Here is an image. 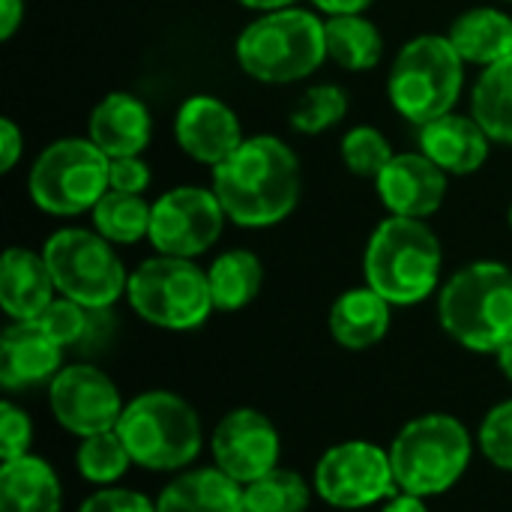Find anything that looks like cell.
Segmentation results:
<instances>
[{"mask_svg":"<svg viewBox=\"0 0 512 512\" xmlns=\"http://www.w3.org/2000/svg\"><path fill=\"white\" fill-rule=\"evenodd\" d=\"M303 189L297 153L276 135H252L213 168V192L240 228L285 222Z\"/></svg>","mask_w":512,"mask_h":512,"instance_id":"1","label":"cell"},{"mask_svg":"<svg viewBox=\"0 0 512 512\" xmlns=\"http://www.w3.org/2000/svg\"><path fill=\"white\" fill-rule=\"evenodd\" d=\"M438 318L462 348L498 354L512 342V267L474 261L456 270L438 294Z\"/></svg>","mask_w":512,"mask_h":512,"instance_id":"2","label":"cell"},{"mask_svg":"<svg viewBox=\"0 0 512 512\" xmlns=\"http://www.w3.org/2000/svg\"><path fill=\"white\" fill-rule=\"evenodd\" d=\"M444 249L426 219L390 216L384 219L363 255L366 285L390 306H417L438 288Z\"/></svg>","mask_w":512,"mask_h":512,"instance_id":"3","label":"cell"},{"mask_svg":"<svg viewBox=\"0 0 512 512\" xmlns=\"http://www.w3.org/2000/svg\"><path fill=\"white\" fill-rule=\"evenodd\" d=\"M240 69L261 84H294L321 69L327 57L324 21L312 9L261 12L237 36Z\"/></svg>","mask_w":512,"mask_h":512,"instance_id":"4","label":"cell"},{"mask_svg":"<svg viewBox=\"0 0 512 512\" xmlns=\"http://www.w3.org/2000/svg\"><path fill=\"white\" fill-rule=\"evenodd\" d=\"M465 60L444 33L414 36L399 48L387 75L393 108L417 129L450 114L465 87Z\"/></svg>","mask_w":512,"mask_h":512,"instance_id":"5","label":"cell"},{"mask_svg":"<svg viewBox=\"0 0 512 512\" xmlns=\"http://www.w3.org/2000/svg\"><path fill=\"white\" fill-rule=\"evenodd\" d=\"M471 435L450 414H423L411 420L390 444V462L399 492L435 498L453 489L471 465Z\"/></svg>","mask_w":512,"mask_h":512,"instance_id":"6","label":"cell"},{"mask_svg":"<svg viewBox=\"0 0 512 512\" xmlns=\"http://www.w3.org/2000/svg\"><path fill=\"white\" fill-rule=\"evenodd\" d=\"M114 429L132 462L147 471H180L201 453L198 411L168 390H147L135 396L123 405Z\"/></svg>","mask_w":512,"mask_h":512,"instance_id":"7","label":"cell"},{"mask_svg":"<svg viewBox=\"0 0 512 512\" xmlns=\"http://www.w3.org/2000/svg\"><path fill=\"white\" fill-rule=\"evenodd\" d=\"M129 306L159 330H195L213 312L207 270L192 258L153 255L129 273Z\"/></svg>","mask_w":512,"mask_h":512,"instance_id":"8","label":"cell"},{"mask_svg":"<svg viewBox=\"0 0 512 512\" xmlns=\"http://www.w3.org/2000/svg\"><path fill=\"white\" fill-rule=\"evenodd\" d=\"M57 294L87 309H111L129 288V273L114 243L96 228H60L42 246Z\"/></svg>","mask_w":512,"mask_h":512,"instance_id":"9","label":"cell"},{"mask_svg":"<svg viewBox=\"0 0 512 512\" xmlns=\"http://www.w3.org/2000/svg\"><path fill=\"white\" fill-rule=\"evenodd\" d=\"M108 168L111 159L90 138H60L36 156L27 189L42 213L81 216L108 192Z\"/></svg>","mask_w":512,"mask_h":512,"instance_id":"10","label":"cell"},{"mask_svg":"<svg viewBox=\"0 0 512 512\" xmlns=\"http://www.w3.org/2000/svg\"><path fill=\"white\" fill-rule=\"evenodd\" d=\"M315 492L336 510H363L399 495L390 453L372 441L330 447L315 468Z\"/></svg>","mask_w":512,"mask_h":512,"instance_id":"11","label":"cell"},{"mask_svg":"<svg viewBox=\"0 0 512 512\" xmlns=\"http://www.w3.org/2000/svg\"><path fill=\"white\" fill-rule=\"evenodd\" d=\"M228 216L213 189L177 186L153 201L150 246L171 258H198L216 246Z\"/></svg>","mask_w":512,"mask_h":512,"instance_id":"12","label":"cell"},{"mask_svg":"<svg viewBox=\"0 0 512 512\" xmlns=\"http://www.w3.org/2000/svg\"><path fill=\"white\" fill-rule=\"evenodd\" d=\"M48 405L54 420L78 438L114 429L123 414L114 381L90 363L63 366L48 387Z\"/></svg>","mask_w":512,"mask_h":512,"instance_id":"13","label":"cell"},{"mask_svg":"<svg viewBox=\"0 0 512 512\" xmlns=\"http://www.w3.org/2000/svg\"><path fill=\"white\" fill-rule=\"evenodd\" d=\"M216 468L240 486L279 468V432L267 414L255 408H237L219 420L210 438Z\"/></svg>","mask_w":512,"mask_h":512,"instance_id":"14","label":"cell"},{"mask_svg":"<svg viewBox=\"0 0 512 512\" xmlns=\"http://www.w3.org/2000/svg\"><path fill=\"white\" fill-rule=\"evenodd\" d=\"M450 174L438 168L426 153H396L375 177V192L390 216L429 219L447 198Z\"/></svg>","mask_w":512,"mask_h":512,"instance_id":"15","label":"cell"},{"mask_svg":"<svg viewBox=\"0 0 512 512\" xmlns=\"http://www.w3.org/2000/svg\"><path fill=\"white\" fill-rule=\"evenodd\" d=\"M174 138L189 159L216 168L243 144L246 135L228 102L210 93H198L177 108Z\"/></svg>","mask_w":512,"mask_h":512,"instance_id":"16","label":"cell"},{"mask_svg":"<svg viewBox=\"0 0 512 512\" xmlns=\"http://www.w3.org/2000/svg\"><path fill=\"white\" fill-rule=\"evenodd\" d=\"M63 345L54 342L39 321H15L0 336V384L6 390L54 381L63 369Z\"/></svg>","mask_w":512,"mask_h":512,"instance_id":"17","label":"cell"},{"mask_svg":"<svg viewBox=\"0 0 512 512\" xmlns=\"http://www.w3.org/2000/svg\"><path fill=\"white\" fill-rule=\"evenodd\" d=\"M420 153H426L438 168H444L450 177H468L477 174L492 150V138L471 114H444L417 132Z\"/></svg>","mask_w":512,"mask_h":512,"instance_id":"18","label":"cell"},{"mask_svg":"<svg viewBox=\"0 0 512 512\" xmlns=\"http://www.w3.org/2000/svg\"><path fill=\"white\" fill-rule=\"evenodd\" d=\"M87 138L108 159L141 156L153 138L150 108L138 96L126 93V90H114V93L102 96V102H96V108L90 111Z\"/></svg>","mask_w":512,"mask_h":512,"instance_id":"19","label":"cell"},{"mask_svg":"<svg viewBox=\"0 0 512 512\" xmlns=\"http://www.w3.org/2000/svg\"><path fill=\"white\" fill-rule=\"evenodd\" d=\"M57 285L42 252L9 246L0 261V306L12 321H36L54 303Z\"/></svg>","mask_w":512,"mask_h":512,"instance_id":"20","label":"cell"},{"mask_svg":"<svg viewBox=\"0 0 512 512\" xmlns=\"http://www.w3.org/2000/svg\"><path fill=\"white\" fill-rule=\"evenodd\" d=\"M447 36L468 66L489 69L512 57V15L498 6L465 9L453 18Z\"/></svg>","mask_w":512,"mask_h":512,"instance_id":"21","label":"cell"},{"mask_svg":"<svg viewBox=\"0 0 512 512\" xmlns=\"http://www.w3.org/2000/svg\"><path fill=\"white\" fill-rule=\"evenodd\" d=\"M390 309L393 306L375 288H351L330 306V336L348 351H366L387 336Z\"/></svg>","mask_w":512,"mask_h":512,"instance_id":"22","label":"cell"},{"mask_svg":"<svg viewBox=\"0 0 512 512\" xmlns=\"http://www.w3.org/2000/svg\"><path fill=\"white\" fill-rule=\"evenodd\" d=\"M156 512H246V504L237 480L219 468H198L162 489Z\"/></svg>","mask_w":512,"mask_h":512,"instance_id":"23","label":"cell"},{"mask_svg":"<svg viewBox=\"0 0 512 512\" xmlns=\"http://www.w3.org/2000/svg\"><path fill=\"white\" fill-rule=\"evenodd\" d=\"M63 489L39 456H21L0 468V512H60Z\"/></svg>","mask_w":512,"mask_h":512,"instance_id":"24","label":"cell"},{"mask_svg":"<svg viewBox=\"0 0 512 512\" xmlns=\"http://www.w3.org/2000/svg\"><path fill=\"white\" fill-rule=\"evenodd\" d=\"M207 282L213 309L240 312L258 297L264 285V264L249 249H228L207 267Z\"/></svg>","mask_w":512,"mask_h":512,"instance_id":"25","label":"cell"},{"mask_svg":"<svg viewBox=\"0 0 512 512\" xmlns=\"http://www.w3.org/2000/svg\"><path fill=\"white\" fill-rule=\"evenodd\" d=\"M327 57L348 72H369L381 63L384 36L366 15H336L324 21Z\"/></svg>","mask_w":512,"mask_h":512,"instance_id":"26","label":"cell"},{"mask_svg":"<svg viewBox=\"0 0 512 512\" xmlns=\"http://www.w3.org/2000/svg\"><path fill=\"white\" fill-rule=\"evenodd\" d=\"M471 117L495 144L512 147V57L480 72L471 93Z\"/></svg>","mask_w":512,"mask_h":512,"instance_id":"27","label":"cell"},{"mask_svg":"<svg viewBox=\"0 0 512 512\" xmlns=\"http://www.w3.org/2000/svg\"><path fill=\"white\" fill-rule=\"evenodd\" d=\"M150 216L153 204L144 201V195H126L108 189L102 201L90 210L93 228L111 240L114 246H132L150 234Z\"/></svg>","mask_w":512,"mask_h":512,"instance_id":"28","label":"cell"},{"mask_svg":"<svg viewBox=\"0 0 512 512\" xmlns=\"http://www.w3.org/2000/svg\"><path fill=\"white\" fill-rule=\"evenodd\" d=\"M309 498V483L288 468H273L243 489L246 512H306Z\"/></svg>","mask_w":512,"mask_h":512,"instance_id":"29","label":"cell"},{"mask_svg":"<svg viewBox=\"0 0 512 512\" xmlns=\"http://www.w3.org/2000/svg\"><path fill=\"white\" fill-rule=\"evenodd\" d=\"M75 465H78V474L87 483L111 486L129 471L132 456H129L123 438L117 435V429H108V432L81 438V447L75 453Z\"/></svg>","mask_w":512,"mask_h":512,"instance_id":"30","label":"cell"},{"mask_svg":"<svg viewBox=\"0 0 512 512\" xmlns=\"http://www.w3.org/2000/svg\"><path fill=\"white\" fill-rule=\"evenodd\" d=\"M348 114V93L339 84L309 87L291 111V126L300 135H321L342 123Z\"/></svg>","mask_w":512,"mask_h":512,"instance_id":"31","label":"cell"},{"mask_svg":"<svg viewBox=\"0 0 512 512\" xmlns=\"http://www.w3.org/2000/svg\"><path fill=\"white\" fill-rule=\"evenodd\" d=\"M342 162L354 177H366L375 180L387 162L396 156L390 147V138L375 129V126H354L345 138H342Z\"/></svg>","mask_w":512,"mask_h":512,"instance_id":"32","label":"cell"},{"mask_svg":"<svg viewBox=\"0 0 512 512\" xmlns=\"http://www.w3.org/2000/svg\"><path fill=\"white\" fill-rule=\"evenodd\" d=\"M36 321L63 348L84 345V336L90 330V309L75 303V300H69V297H54V303Z\"/></svg>","mask_w":512,"mask_h":512,"instance_id":"33","label":"cell"},{"mask_svg":"<svg viewBox=\"0 0 512 512\" xmlns=\"http://www.w3.org/2000/svg\"><path fill=\"white\" fill-rule=\"evenodd\" d=\"M480 450L495 468L512 474V399L486 414L480 426Z\"/></svg>","mask_w":512,"mask_h":512,"instance_id":"34","label":"cell"},{"mask_svg":"<svg viewBox=\"0 0 512 512\" xmlns=\"http://www.w3.org/2000/svg\"><path fill=\"white\" fill-rule=\"evenodd\" d=\"M30 441H33V423L27 411L12 402H3L0 405V459L12 462V459L27 456Z\"/></svg>","mask_w":512,"mask_h":512,"instance_id":"35","label":"cell"},{"mask_svg":"<svg viewBox=\"0 0 512 512\" xmlns=\"http://www.w3.org/2000/svg\"><path fill=\"white\" fill-rule=\"evenodd\" d=\"M153 183L150 165L141 156H120L111 159L108 168V189L114 192H126V195H144Z\"/></svg>","mask_w":512,"mask_h":512,"instance_id":"36","label":"cell"},{"mask_svg":"<svg viewBox=\"0 0 512 512\" xmlns=\"http://www.w3.org/2000/svg\"><path fill=\"white\" fill-rule=\"evenodd\" d=\"M78 512H156V504H150L141 492L105 486L102 492H93Z\"/></svg>","mask_w":512,"mask_h":512,"instance_id":"37","label":"cell"},{"mask_svg":"<svg viewBox=\"0 0 512 512\" xmlns=\"http://www.w3.org/2000/svg\"><path fill=\"white\" fill-rule=\"evenodd\" d=\"M21 153H24V135L15 126V120L3 117L0 120V171L9 174L18 165Z\"/></svg>","mask_w":512,"mask_h":512,"instance_id":"38","label":"cell"},{"mask_svg":"<svg viewBox=\"0 0 512 512\" xmlns=\"http://www.w3.org/2000/svg\"><path fill=\"white\" fill-rule=\"evenodd\" d=\"M24 21V0H0V39L9 42Z\"/></svg>","mask_w":512,"mask_h":512,"instance_id":"39","label":"cell"},{"mask_svg":"<svg viewBox=\"0 0 512 512\" xmlns=\"http://www.w3.org/2000/svg\"><path fill=\"white\" fill-rule=\"evenodd\" d=\"M375 0H312L315 9L327 12L330 18L336 15H363Z\"/></svg>","mask_w":512,"mask_h":512,"instance_id":"40","label":"cell"},{"mask_svg":"<svg viewBox=\"0 0 512 512\" xmlns=\"http://www.w3.org/2000/svg\"><path fill=\"white\" fill-rule=\"evenodd\" d=\"M381 512H429V507H426L423 498L408 495V492H399V495H393V498L384 504V510Z\"/></svg>","mask_w":512,"mask_h":512,"instance_id":"41","label":"cell"},{"mask_svg":"<svg viewBox=\"0 0 512 512\" xmlns=\"http://www.w3.org/2000/svg\"><path fill=\"white\" fill-rule=\"evenodd\" d=\"M246 9H255V12H273V9H288L294 6L297 0H234Z\"/></svg>","mask_w":512,"mask_h":512,"instance_id":"42","label":"cell"},{"mask_svg":"<svg viewBox=\"0 0 512 512\" xmlns=\"http://www.w3.org/2000/svg\"><path fill=\"white\" fill-rule=\"evenodd\" d=\"M495 357H498V366H501L504 378H507V381L512 384V342H510V345H504V348H501V351H498Z\"/></svg>","mask_w":512,"mask_h":512,"instance_id":"43","label":"cell"},{"mask_svg":"<svg viewBox=\"0 0 512 512\" xmlns=\"http://www.w3.org/2000/svg\"><path fill=\"white\" fill-rule=\"evenodd\" d=\"M510 228H512V204H510Z\"/></svg>","mask_w":512,"mask_h":512,"instance_id":"44","label":"cell"},{"mask_svg":"<svg viewBox=\"0 0 512 512\" xmlns=\"http://www.w3.org/2000/svg\"><path fill=\"white\" fill-rule=\"evenodd\" d=\"M510 3H512V0H510Z\"/></svg>","mask_w":512,"mask_h":512,"instance_id":"45","label":"cell"}]
</instances>
